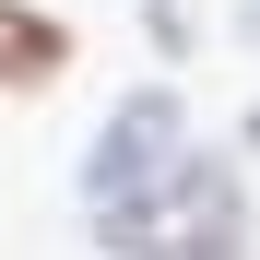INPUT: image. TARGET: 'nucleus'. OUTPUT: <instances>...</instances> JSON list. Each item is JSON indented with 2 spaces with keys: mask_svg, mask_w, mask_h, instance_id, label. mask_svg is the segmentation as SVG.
Wrapping results in <instances>:
<instances>
[{
  "mask_svg": "<svg viewBox=\"0 0 260 260\" xmlns=\"http://www.w3.org/2000/svg\"><path fill=\"white\" fill-rule=\"evenodd\" d=\"M95 248L107 260H248L260 248V213H248V166L237 154H178V178L95 213Z\"/></svg>",
  "mask_w": 260,
  "mask_h": 260,
  "instance_id": "nucleus-1",
  "label": "nucleus"
},
{
  "mask_svg": "<svg viewBox=\"0 0 260 260\" xmlns=\"http://www.w3.org/2000/svg\"><path fill=\"white\" fill-rule=\"evenodd\" d=\"M178 154H189L178 83H130V95L95 118V142H83V213H118V201L166 189V178H178Z\"/></svg>",
  "mask_w": 260,
  "mask_h": 260,
  "instance_id": "nucleus-2",
  "label": "nucleus"
},
{
  "mask_svg": "<svg viewBox=\"0 0 260 260\" xmlns=\"http://www.w3.org/2000/svg\"><path fill=\"white\" fill-rule=\"evenodd\" d=\"M71 71V24L48 0H0V95H48Z\"/></svg>",
  "mask_w": 260,
  "mask_h": 260,
  "instance_id": "nucleus-3",
  "label": "nucleus"
},
{
  "mask_svg": "<svg viewBox=\"0 0 260 260\" xmlns=\"http://www.w3.org/2000/svg\"><path fill=\"white\" fill-rule=\"evenodd\" d=\"M142 24H154V48H166V59H189V48H201V12H189V0H142Z\"/></svg>",
  "mask_w": 260,
  "mask_h": 260,
  "instance_id": "nucleus-4",
  "label": "nucleus"
},
{
  "mask_svg": "<svg viewBox=\"0 0 260 260\" xmlns=\"http://www.w3.org/2000/svg\"><path fill=\"white\" fill-rule=\"evenodd\" d=\"M237 48H248V59H260V0H237Z\"/></svg>",
  "mask_w": 260,
  "mask_h": 260,
  "instance_id": "nucleus-5",
  "label": "nucleus"
},
{
  "mask_svg": "<svg viewBox=\"0 0 260 260\" xmlns=\"http://www.w3.org/2000/svg\"><path fill=\"white\" fill-rule=\"evenodd\" d=\"M248 154H260V107H248Z\"/></svg>",
  "mask_w": 260,
  "mask_h": 260,
  "instance_id": "nucleus-6",
  "label": "nucleus"
}]
</instances>
